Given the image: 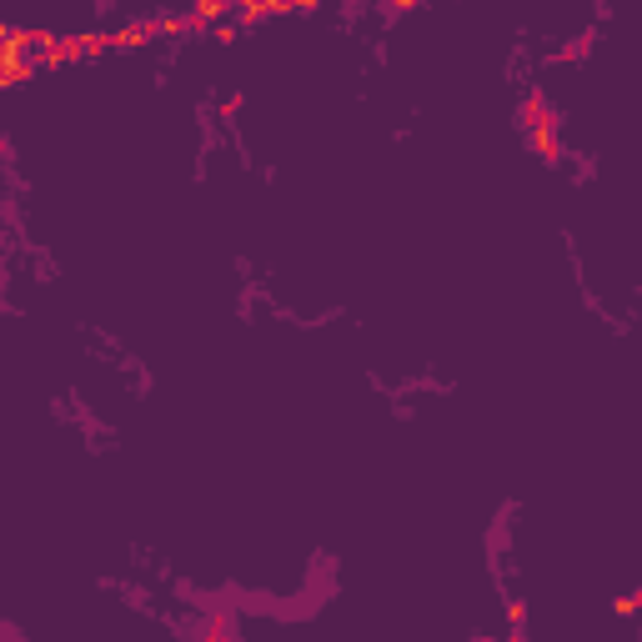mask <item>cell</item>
<instances>
[{
    "label": "cell",
    "instance_id": "1",
    "mask_svg": "<svg viewBox=\"0 0 642 642\" xmlns=\"http://www.w3.org/2000/svg\"><path fill=\"white\" fill-rule=\"evenodd\" d=\"M221 16H226L221 0H201V6H196V21H221Z\"/></svg>",
    "mask_w": 642,
    "mask_h": 642
},
{
    "label": "cell",
    "instance_id": "2",
    "mask_svg": "<svg viewBox=\"0 0 642 642\" xmlns=\"http://www.w3.org/2000/svg\"><path fill=\"white\" fill-rule=\"evenodd\" d=\"M206 642H231V637H221V632H211V637H206Z\"/></svg>",
    "mask_w": 642,
    "mask_h": 642
}]
</instances>
